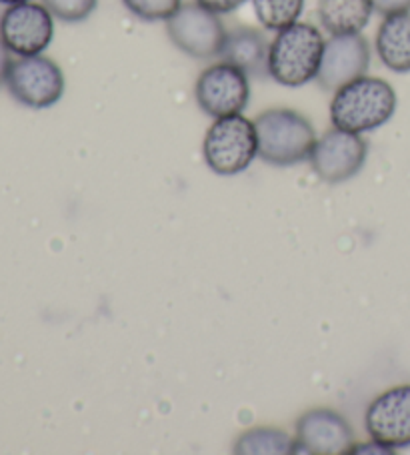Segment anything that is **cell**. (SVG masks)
Instances as JSON below:
<instances>
[{
    "mask_svg": "<svg viewBox=\"0 0 410 455\" xmlns=\"http://www.w3.org/2000/svg\"><path fill=\"white\" fill-rule=\"evenodd\" d=\"M398 97L384 78L362 75L335 91L330 100V123L336 129L370 132L381 129L397 113Z\"/></svg>",
    "mask_w": 410,
    "mask_h": 455,
    "instance_id": "1",
    "label": "cell"
},
{
    "mask_svg": "<svg viewBox=\"0 0 410 455\" xmlns=\"http://www.w3.org/2000/svg\"><path fill=\"white\" fill-rule=\"evenodd\" d=\"M325 36L309 22H295L272 38L268 49V76L288 89H298L317 78Z\"/></svg>",
    "mask_w": 410,
    "mask_h": 455,
    "instance_id": "2",
    "label": "cell"
},
{
    "mask_svg": "<svg viewBox=\"0 0 410 455\" xmlns=\"http://www.w3.org/2000/svg\"><path fill=\"white\" fill-rule=\"evenodd\" d=\"M258 156L274 167H293L309 161L317 132L303 113L293 108H271L255 119Z\"/></svg>",
    "mask_w": 410,
    "mask_h": 455,
    "instance_id": "3",
    "label": "cell"
},
{
    "mask_svg": "<svg viewBox=\"0 0 410 455\" xmlns=\"http://www.w3.org/2000/svg\"><path fill=\"white\" fill-rule=\"evenodd\" d=\"M202 155L207 167L220 177H234L247 171L258 156L255 121L242 115L215 119L204 135Z\"/></svg>",
    "mask_w": 410,
    "mask_h": 455,
    "instance_id": "4",
    "label": "cell"
},
{
    "mask_svg": "<svg viewBox=\"0 0 410 455\" xmlns=\"http://www.w3.org/2000/svg\"><path fill=\"white\" fill-rule=\"evenodd\" d=\"M4 84L14 100L28 108H51L65 95V73L49 57H19L6 70Z\"/></svg>",
    "mask_w": 410,
    "mask_h": 455,
    "instance_id": "5",
    "label": "cell"
},
{
    "mask_svg": "<svg viewBox=\"0 0 410 455\" xmlns=\"http://www.w3.org/2000/svg\"><path fill=\"white\" fill-rule=\"evenodd\" d=\"M167 22V35L178 51L199 60L220 57L226 27L220 14L210 12L199 3L183 4Z\"/></svg>",
    "mask_w": 410,
    "mask_h": 455,
    "instance_id": "6",
    "label": "cell"
},
{
    "mask_svg": "<svg viewBox=\"0 0 410 455\" xmlns=\"http://www.w3.org/2000/svg\"><path fill=\"white\" fill-rule=\"evenodd\" d=\"M194 97L202 113L212 119L242 115L250 100V76L231 62H215L201 73Z\"/></svg>",
    "mask_w": 410,
    "mask_h": 455,
    "instance_id": "7",
    "label": "cell"
},
{
    "mask_svg": "<svg viewBox=\"0 0 410 455\" xmlns=\"http://www.w3.org/2000/svg\"><path fill=\"white\" fill-rule=\"evenodd\" d=\"M54 36V17L44 4L20 3L0 14V38L17 57H36L49 49Z\"/></svg>",
    "mask_w": 410,
    "mask_h": 455,
    "instance_id": "8",
    "label": "cell"
},
{
    "mask_svg": "<svg viewBox=\"0 0 410 455\" xmlns=\"http://www.w3.org/2000/svg\"><path fill=\"white\" fill-rule=\"evenodd\" d=\"M368 156V143L362 135L343 129H330L312 147L309 163L327 183H344L357 177Z\"/></svg>",
    "mask_w": 410,
    "mask_h": 455,
    "instance_id": "9",
    "label": "cell"
},
{
    "mask_svg": "<svg viewBox=\"0 0 410 455\" xmlns=\"http://www.w3.org/2000/svg\"><path fill=\"white\" fill-rule=\"evenodd\" d=\"M365 427L373 442L389 450L410 447V386L382 391L367 407Z\"/></svg>",
    "mask_w": 410,
    "mask_h": 455,
    "instance_id": "10",
    "label": "cell"
},
{
    "mask_svg": "<svg viewBox=\"0 0 410 455\" xmlns=\"http://www.w3.org/2000/svg\"><path fill=\"white\" fill-rule=\"evenodd\" d=\"M370 44L360 33L335 35L325 43L320 68L314 81L322 91L335 92L346 83L368 73Z\"/></svg>",
    "mask_w": 410,
    "mask_h": 455,
    "instance_id": "11",
    "label": "cell"
},
{
    "mask_svg": "<svg viewBox=\"0 0 410 455\" xmlns=\"http://www.w3.org/2000/svg\"><path fill=\"white\" fill-rule=\"evenodd\" d=\"M295 439L301 453L343 455L352 450L354 431L338 411L312 410L298 418Z\"/></svg>",
    "mask_w": 410,
    "mask_h": 455,
    "instance_id": "12",
    "label": "cell"
},
{
    "mask_svg": "<svg viewBox=\"0 0 410 455\" xmlns=\"http://www.w3.org/2000/svg\"><path fill=\"white\" fill-rule=\"evenodd\" d=\"M268 49L271 43L256 28L239 27L228 30L220 59L244 70L250 78H268Z\"/></svg>",
    "mask_w": 410,
    "mask_h": 455,
    "instance_id": "13",
    "label": "cell"
},
{
    "mask_svg": "<svg viewBox=\"0 0 410 455\" xmlns=\"http://www.w3.org/2000/svg\"><path fill=\"white\" fill-rule=\"evenodd\" d=\"M376 54L392 73H410V11L386 14L376 30Z\"/></svg>",
    "mask_w": 410,
    "mask_h": 455,
    "instance_id": "14",
    "label": "cell"
},
{
    "mask_svg": "<svg viewBox=\"0 0 410 455\" xmlns=\"http://www.w3.org/2000/svg\"><path fill=\"white\" fill-rule=\"evenodd\" d=\"M320 27L330 36L362 33L373 17V0H319Z\"/></svg>",
    "mask_w": 410,
    "mask_h": 455,
    "instance_id": "15",
    "label": "cell"
},
{
    "mask_svg": "<svg viewBox=\"0 0 410 455\" xmlns=\"http://www.w3.org/2000/svg\"><path fill=\"white\" fill-rule=\"evenodd\" d=\"M234 453L240 455H290L301 453L293 435L277 427L247 429L234 443Z\"/></svg>",
    "mask_w": 410,
    "mask_h": 455,
    "instance_id": "16",
    "label": "cell"
},
{
    "mask_svg": "<svg viewBox=\"0 0 410 455\" xmlns=\"http://www.w3.org/2000/svg\"><path fill=\"white\" fill-rule=\"evenodd\" d=\"M256 20L266 30H279L295 25L304 11V0H250Z\"/></svg>",
    "mask_w": 410,
    "mask_h": 455,
    "instance_id": "17",
    "label": "cell"
},
{
    "mask_svg": "<svg viewBox=\"0 0 410 455\" xmlns=\"http://www.w3.org/2000/svg\"><path fill=\"white\" fill-rule=\"evenodd\" d=\"M122 4L137 19L156 22L169 20L183 6V0H122Z\"/></svg>",
    "mask_w": 410,
    "mask_h": 455,
    "instance_id": "18",
    "label": "cell"
},
{
    "mask_svg": "<svg viewBox=\"0 0 410 455\" xmlns=\"http://www.w3.org/2000/svg\"><path fill=\"white\" fill-rule=\"evenodd\" d=\"M54 19L62 22H81L97 11L99 0H43Z\"/></svg>",
    "mask_w": 410,
    "mask_h": 455,
    "instance_id": "19",
    "label": "cell"
},
{
    "mask_svg": "<svg viewBox=\"0 0 410 455\" xmlns=\"http://www.w3.org/2000/svg\"><path fill=\"white\" fill-rule=\"evenodd\" d=\"M194 3H199L204 9L210 11V12H217V14H231L236 9H240V6L247 3V0H194Z\"/></svg>",
    "mask_w": 410,
    "mask_h": 455,
    "instance_id": "20",
    "label": "cell"
},
{
    "mask_svg": "<svg viewBox=\"0 0 410 455\" xmlns=\"http://www.w3.org/2000/svg\"><path fill=\"white\" fill-rule=\"evenodd\" d=\"M373 6L375 12L386 17V14L410 11V0H373Z\"/></svg>",
    "mask_w": 410,
    "mask_h": 455,
    "instance_id": "21",
    "label": "cell"
},
{
    "mask_svg": "<svg viewBox=\"0 0 410 455\" xmlns=\"http://www.w3.org/2000/svg\"><path fill=\"white\" fill-rule=\"evenodd\" d=\"M11 51L6 49V44L3 43V38H0V84H4V76H6V70L11 67Z\"/></svg>",
    "mask_w": 410,
    "mask_h": 455,
    "instance_id": "22",
    "label": "cell"
},
{
    "mask_svg": "<svg viewBox=\"0 0 410 455\" xmlns=\"http://www.w3.org/2000/svg\"><path fill=\"white\" fill-rule=\"evenodd\" d=\"M20 3H28V0H0V4H6V6H11V4H20Z\"/></svg>",
    "mask_w": 410,
    "mask_h": 455,
    "instance_id": "23",
    "label": "cell"
}]
</instances>
